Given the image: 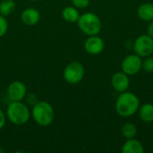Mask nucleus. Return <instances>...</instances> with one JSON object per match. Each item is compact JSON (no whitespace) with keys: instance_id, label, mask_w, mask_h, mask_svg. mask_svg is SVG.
<instances>
[{"instance_id":"obj_1","label":"nucleus","mask_w":153,"mask_h":153,"mask_svg":"<svg viewBox=\"0 0 153 153\" xmlns=\"http://www.w3.org/2000/svg\"><path fill=\"white\" fill-rule=\"evenodd\" d=\"M116 111L122 117L134 116L140 108V100L133 92H121L116 101Z\"/></svg>"},{"instance_id":"obj_2","label":"nucleus","mask_w":153,"mask_h":153,"mask_svg":"<svg viewBox=\"0 0 153 153\" xmlns=\"http://www.w3.org/2000/svg\"><path fill=\"white\" fill-rule=\"evenodd\" d=\"M33 120L43 127L49 126L55 118V110L53 107L47 101H38L33 105L31 109Z\"/></svg>"},{"instance_id":"obj_3","label":"nucleus","mask_w":153,"mask_h":153,"mask_svg":"<svg viewBox=\"0 0 153 153\" xmlns=\"http://www.w3.org/2000/svg\"><path fill=\"white\" fill-rule=\"evenodd\" d=\"M6 117L12 124L22 126L29 121L30 112L29 108L22 101H12L7 107Z\"/></svg>"},{"instance_id":"obj_4","label":"nucleus","mask_w":153,"mask_h":153,"mask_svg":"<svg viewBox=\"0 0 153 153\" xmlns=\"http://www.w3.org/2000/svg\"><path fill=\"white\" fill-rule=\"evenodd\" d=\"M77 25L81 31L87 36L99 35L102 29V22L100 17L94 13H85L81 14Z\"/></svg>"},{"instance_id":"obj_5","label":"nucleus","mask_w":153,"mask_h":153,"mask_svg":"<svg viewBox=\"0 0 153 153\" xmlns=\"http://www.w3.org/2000/svg\"><path fill=\"white\" fill-rule=\"evenodd\" d=\"M85 69L82 64L77 61L69 63L64 69V79L69 84H77L84 77Z\"/></svg>"},{"instance_id":"obj_6","label":"nucleus","mask_w":153,"mask_h":153,"mask_svg":"<svg viewBox=\"0 0 153 153\" xmlns=\"http://www.w3.org/2000/svg\"><path fill=\"white\" fill-rule=\"evenodd\" d=\"M134 51L141 57H146L153 54V39L148 34L139 36L134 43Z\"/></svg>"},{"instance_id":"obj_7","label":"nucleus","mask_w":153,"mask_h":153,"mask_svg":"<svg viewBox=\"0 0 153 153\" xmlns=\"http://www.w3.org/2000/svg\"><path fill=\"white\" fill-rule=\"evenodd\" d=\"M143 59L138 55L131 54L126 56L122 63H121V69L122 71L129 76H133L137 74L142 70Z\"/></svg>"},{"instance_id":"obj_8","label":"nucleus","mask_w":153,"mask_h":153,"mask_svg":"<svg viewBox=\"0 0 153 153\" xmlns=\"http://www.w3.org/2000/svg\"><path fill=\"white\" fill-rule=\"evenodd\" d=\"M7 95L12 101H22L27 96V88L21 81L12 82L7 88Z\"/></svg>"},{"instance_id":"obj_9","label":"nucleus","mask_w":153,"mask_h":153,"mask_svg":"<svg viewBox=\"0 0 153 153\" xmlns=\"http://www.w3.org/2000/svg\"><path fill=\"white\" fill-rule=\"evenodd\" d=\"M105 48L104 40L98 35L88 36V39L84 42L85 51L92 56L100 54Z\"/></svg>"},{"instance_id":"obj_10","label":"nucleus","mask_w":153,"mask_h":153,"mask_svg":"<svg viewBox=\"0 0 153 153\" xmlns=\"http://www.w3.org/2000/svg\"><path fill=\"white\" fill-rule=\"evenodd\" d=\"M111 85L113 89L119 93L126 91L130 86L129 75L125 74L123 71L115 73L111 78Z\"/></svg>"},{"instance_id":"obj_11","label":"nucleus","mask_w":153,"mask_h":153,"mask_svg":"<svg viewBox=\"0 0 153 153\" xmlns=\"http://www.w3.org/2000/svg\"><path fill=\"white\" fill-rule=\"evenodd\" d=\"M21 20L23 24L27 26H34L40 20L39 12L33 7H28L24 9L21 14Z\"/></svg>"},{"instance_id":"obj_12","label":"nucleus","mask_w":153,"mask_h":153,"mask_svg":"<svg viewBox=\"0 0 153 153\" xmlns=\"http://www.w3.org/2000/svg\"><path fill=\"white\" fill-rule=\"evenodd\" d=\"M121 151L123 153H143L144 146L140 141L134 138L127 139L123 144Z\"/></svg>"},{"instance_id":"obj_13","label":"nucleus","mask_w":153,"mask_h":153,"mask_svg":"<svg viewBox=\"0 0 153 153\" xmlns=\"http://www.w3.org/2000/svg\"><path fill=\"white\" fill-rule=\"evenodd\" d=\"M137 16L144 22L153 21V4L144 3L137 8Z\"/></svg>"},{"instance_id":"obj_14","label":"nucleus","mask_w":153,"mask_h":153,"mask_svg":"<svg viewBox=\"0 0 153 153\" xmlns=\"http://www.w3.org/2000/svg\"><path fill=\"white\" fill-rule=\"evenodd\" d=\"M138 112H139V117L143 122L144 123L153 122V104L145 103L140 106Z\"/></svg>"},{"instance_id":"obj_15","label":"nucleus","mask_w":153,"mask_h":153,"mask_svg":"<svg viewBox=\"0 0 153 153\" xmlns=\"http://www.w3.org/2000/svg\"><path fill=\"white\" fill-rule=\"evenodd\" d=\"M80 15L81 14L78 11V8L75 6H66L62 11V17L67 22H77Z\"/></svg>"},{"instance_id":"obj_16","label":"nucleus","mask_w":153,"mask_h":153,"mask_svg":"<svg viewBox=\"0 0 153 153\" xmlns=\"http://www.w3.org/2000/svg\"><path fill=\"white\" fill-rule=\"evenodd\" d=\"M121 134L124 138L127 139H133L135 138L137 134V127L133 123H126L121 128Z\"/></svg>"},{"instance_id":"obj_17","label":"nucleus","mask_w":153,"mask_h":153,"mask_svg":"<svg viewBox=\"0 0 153 153\" xmlns=\"http://www.w3.org/2000/svg\"><path fill=\"white\" fill-rule=\"evenodd\" d=\"M15 10V3L13 0H2L0 2V14L8 16Z\"/></svg>"},{"instance_id":"obj_18","label":"nucleus","mask_w":153,"mask_h":153,"mask_svg":"<svg viewBox=\"0 0 153 153\" xmlns=\"http://www.w3.org/2000/svg\"><path fill=\"white\" fill-rule=\"evenodd\" d=\"M142 69H143L147 73H152L153 72V56H149L144 57L143 60Z\"/></svg>"},{"instance_id":"obj_19","label":"nucleus","mask_w":153,"mask_h":153,"mask_svg":"<svg viewBox=\"0 0 153 153\" xmlns=\"http://www.w3.org/2000/svg\"><path fill=\"white\" fill-rule=\"evenodd\" d=\"M8 30V22L5 19V16L0 14V38L4 36Z\"/></svg>"},{"instance_id":"obj_20","label":"nucleus","mask_w":153,"mask_h":153,"mask_svg":"<svg viewBox=\"0 0 153 153\" xmlns=\"http://www.w3.org/2000/svg\"><path fill=\"white\" fill-rule=\"evenodd\" d=\"M74 6H75L78 9H83L88 7L90 4V0H71Z\"/></svg>"},{"instance_id":"obj_21","label":"nucleus","mask_w":153,"mask_h":153,"mask_svg":"<svg viewBox=\"0 0 153 153\" xmlns=\"http://www.w3.org/2000/svg\"><path fill=\"white\" fill-rule=\"evenodd\" d=\"M5 122H6V116L4 115L3 110L0 109V130L3 129V127L4 126Z\"/></svg>"},{"instance_id":"obj_22","label":"nucleus","mask_w":153,"mask_h":153,"mask_svg":"<svg viewBox=\"0 0 153 153\" xmlns=\"http://www.w3.org/2000/svg\"><path fill=\"white\" fill-rule=\"evenodd\" d=\"M27 101L29 102V104H30V105H34L35 103H37L38 102V100H37V97H36V95H34V94H32V93H30V94H29V95H27Z\"/></svg>"},{"instance_id":"obj_23","label":"nucleus","mask_w":153,"mask_h":153,"mask_svg":"<svg viewBox=\"0 0 153 153\" xmlns=\"http://www.w3.org/2000/svg\"><path fill=\"white\" fill-rule=\"evenodd\" d=\"M147 34L149 36H151L153 39V21L150 22V24L148 25V28H147Z\"/></svg>"},{"instance_id":"obj_24","label":"nucleus","mask_w":153,"mask_h":153,"mask_svg":"<svg viewBox=\"0 0 153 153\" xmlns=\"http://www.w3.org/2000/svg\"><path fill=\"white\" fill-rule=\"evenodd\" d=\"M30 1H39V0H30Z\"/></svg>"}]
</instances>
